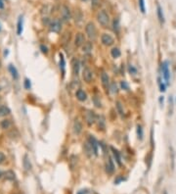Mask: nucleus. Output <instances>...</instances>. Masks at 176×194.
<instances>
[{
	"mask_svg": "<svg viewBox=\"0 0 176 194\" xmlns=\"http://www.w3.org/2000/svg\"><path fill=\"white\" fill-rule=\"evenodd\" d=\"M97 21L101 26L107 28L109 26V23H110V16L105 10H101L97 14Z\"/></svg>",
	"mask_w": 176,
	"mask_h": 194,
	"instance_id": "nucleus-1",
	"label": "nucleus"
},
{
	"mask_svg": "<svg viewBox=\"0 0 176 194\" xmlns=\"http://www.w3.org/2000/svg\"><path fill=\"white\" fill-rule=\"evenodd\" d=\"M85 32H86V35H87V37L90 39V40H92V41L96 40L97 30H96V27H95L94 23L89 22V23L86 25V27H85Z\"/></svg>",
	"mask_w": 176,
	"mask_h": 194,
	"instance_id": "nucleus-2",
	"label": "nucleus"
},
{
	"mask_svg": "<svg viewBox=\"0 0 176 194\" xmlns=\"http://www.w3.org/2000/svg\"><path fill=\"white\" fill-rule=\"evenodd\" d=\"M61 18H62V21L66 22V23L72 19L71 10H69V8L67 5H63L61 7Z\"/></svg>",
	"mask_w": 176,
	"mask_h": 194,
	"instance_id": "nucleus-3",
	"label": "nucleus"
},
{
	"mask_svg": "<svg viewBox=\"0 0 176 194\" xmlns=\"http://www.w3.org/2000/svg\"><path fill=\"white\" fill-rule=\"evenodd\" d=\"M50 30L53 32H60L62 30V23L59 19H53L49 24Z\"/></svg>",
	"mask_w": 176,
	"mask_h": 194,
	"instance_id": "nucleus-4",
	"label": "nucleus"
},
{
	"mask_svg": "<svg viewBox=\"0 0 176 194\" xmlns=\"http://www.w3.org/2000/svg\"><path fill=\"white\" fill-rule=\"evenodd\" d=\"M85 121H86V123H87L88 126H92V125H94V123H96L97 117H96V115H95V113L93 111L88 110L87 112H86L85 113Z\"/></svg>",
	"mask_w": 176,
	"mask_h": 194,
	"instance_id": "nucleus-5",
	"label": "nucleus"
},
{
	"mask_svg": "<svg viewBox=\"0 0 176 194\" xmlns=\"http://www.w3.org/2000/svg\"><path fill=\"white\" fill-rule=\"evenodd\" d=\"M101 41L105 46H111L114 43V39L109 33H103L101 36Z\"/></svg>",
	"mask_w": 176,
	"mask_h": 194,
	"instance_id": "nucleus-6",
	"label": "nucleus"
},
{
	"mask_svg": "<svg viewBox=\"0 0 176 194\" xmlns=\"http://www.w3.org/2000/svg\"><path fill=\"white\" fill-rule=\"evenodd\" d=\"M85 35L82 32H78L74 37V45L76 47H82L83 44L85 43Z\"/></svg>",
	"mask_w": 176,
	"mask_h": 194,
	"instance_id": "nucleus-7",
	"label": "nucleus"
},
{
	"mask_svg": "<svg viewBox=\"0 0 176 194\" xmlns=\"http://www.w3.org/2000/svg\"><path fill=\"white\" fill-rule=\"evenodd\" d=\"M161 72H163V75L165 80L166 83L169 81L170 78V73H169V69H168V62L164 61L163 64H161Z\"/></svg>",
	"mask_w": 176,
	"mask_h": 194,
	"instance_id": "nucleus-8",
	"label": "nucleus"
},
{
	"mask_svg": "<svg viewBox=\"0 0 176 194\" xmlns=\"http://www.w3.org/2000/svg\"><path fill=\"white\" fill-rule=\"evenodd\" d=\"M82 78L85 83H91L92 78H93V73H92V71L89 68H84L82 72Z\"/></svg>",
	"mask_w": 176,
	"mask_h": 194,
	"instance_id": "nucleus-9",
	"label": "nucleus"
},
{
	"mask_svg": "<svg viewBox=\"0 0 176 194\" xmlns=\"http://www.w3.org/2000/svg\"><path fill=\"white\" fill-rule=\"evenodd\" d=\"M101 80H102V85L104 86L105 89H109L110 88V78H109L108 74L106 73H102L101 75Z\"/></svg>",
	"mask_w": 176,
	"mask_h": 194,
	"instance_id": "nucleus-10",
	"label": "nucleus"
},
{
	"mask_svg": "<svg viewBox=\"0 0 176 194\" xmlns=\"http://www.w3.org/2000/svg\"><path fill=\"white\" fill-rule=\"evenodd\" d=\"M74 133L75 134H80L82 131V123L78 119H75L74 122Z\"/></svg>",
	"mask_w": 176,
	"mask_h": 194,
	"instance_id": "nucleus-11",
	"label": "nucleus"
},
{
	"mask_svg": "<svg viewBox=\"0 0 176 194\" xmlns=\"http://www.w3.org/2000/svg\"><path fill=\"white\" fill-rule=\"evenodd\" d=\"M89 142H90L92 148H93L94 155L97 156L98 155V146H99V144H98L97 140L95 139V137L93 135H89Z\"/></svg>",
	"mask_w": 176,
	"mask_h": 194,
	"instance_id": "nucleus-12",
	"label": "nucleus"
},
{
	"mask_svg": "<svg viewBox=\"0 0 176 194\" xmlns=\"http://www.w3.org/2000/svg\"><path fill=\"white\" fill-rule=\"evenodd\" d=\"M83 150H84V152H85L86 156L87 157H91L92 154H94L93 148H92V146H91L90 142L89 141H86L84 144H83Z\"/></svg>",
	"mask_w": 176,
	"mask_h": 194,
	"instance_id": "nucleus-13",
	"label": "nucleus"
},
{
	"mask_svg": "<svg viewBox=\"0 0 176 194\" xmlns=\"http://www.w3.org/2000/svg\"><path fill=\"white\" fill-rule=\"evenodd\" d=\"M75 96L79 101H81V102H84V101L87 99V94H86V92L84 90H82V89H78V90L75 92Z\"/></svg>",
	"mask_w": 176,
	"mask_h": 194,
	"instance_id": "nucleus-14",
	"label": "nucleus"
},
{
	"mask_svg": "<svg viewBox=\"0 0 176 194\" xmlns=\"http://www.w3.org/2000/svg\"><path fill=\"white\" fill-rule=\"evenodd\" d=\"M106 170H107L109 174H113L114 171V162L111 157H109L108 158L107 164H106Z\"/></svg>",
	"mask_w": 176,
	"mask_h": 194,
	"instance_id": "nucleus-15",
	"label": "nucleus"
},
{
	"mask_svg": "<svg viewBox=\"0 0 176 194\" xmlns=\"http://www.w3.org/2000/svg\"><path fill=\"white\" fill-rule=\"evenodd\" d=\"M81 48H82L83 53H85V54H89V53L92 51V49H93V44H92L90 41H87V42H85V43L83 44Z\"/></svg>",
	"mask_w": 176,
	"mask_h": 194,
	"instance_id": "nucleus-16",
	"label": "nucleus"
},
{
	"mask_svg": "<svg viewBox=\"0 0 176 194\" xmlns=\"http://www.w3.org/2000/svg\"><path fill=\"white\" fill-rule=\"evenodd\" d=\"M156 13H158V21L161 22V24H164V15H163V8L160 6V4H158V6H156Z\"/></svg>",
	"mask_w": 176,
	"mask_h": 194,
	"instance_id": "nucleus-17",
	"label": "nucleus"
},
{
	"mask_svg": "<svg viewBox=\"0 0 176 194\" xmlns=\"http://www.w3.org/2000/svg\"><path fill=\"white\" fill-rule=\"evenodd\" d=\"M72 71H74V75H78V72H79V61L77 59H74L72 62Z\"/></svg>",
	"mask_w": 176,
	"mask_h": 194,
	"instance_id": "nucleus-18",
	"label": "nucleus"
},
{
	"mask_svg": "<svg viewBox=\"0 0 176 194\" xmlns=\"http://www.w3.org/2000/svg\"><path fill=\"white\" fill-rule=\"evenodd\" d=\"M111 150L113 151L114 157V159H116V163L119 164V166H121V155H119V152L114 147H111Z\"/></svg>",
	"mask_w": 176,
	"mask_h": 194,
	"instance_id": "nucleus-19",
	"label": "nucleus"
},
{
	"mask_svg": "<svg viewBox=\"0 0 176 194\" xmlns=\"http://www.w3.org/2000/svg\"><path fill=\"white\" fill-rule=\"evenodd\" d=\"M22 32H23V17L20 16L18 20V25H17V33L19 35H21Z\"/></svg>",
	"mask_w": 176,
	"mask_h": 194,
	"instance_id": "nucleus-20",
	"label": "nucleus"
},
{
	"mask_svg": "<svg viewBox=\"0 0 176 194\" xmlns=\"http://www.w3.org/2000/svg\"><path fill=\"white\" fill-rule=\"evenodd\" d=\"M65 67H66L65 58H64V55L62 53H60V69H61V71H62L63 77L65 75Z\"/></svg>",
	"mask_w": 176,
	"mask_h": 194,
	"instance_id": "nucleus-21",
	"label": "nucleus"
},
{
	"mask_svg": "<svg viewBox=\"0 0 176 194\" xmlns=\"http://www.w3.org/2000/svg\"><path fill=\"white\" fill-rule=\"evenodd\" d=\"M10 114V109L7 106H0V117H4Z\"/></svg>",
	"mask_w": 176,
	"mask_h": 194,
	"instance_id": "nucleus-22",
	"label": "nucleus"
},
{
	"mask_svg": "<svg viewBox=\"0 0 176 194\" xmlns=\"http://www.w3.org/2000/svg\"><path fill=\"white\" fill-rule=\"evenodd\" d=\"M9 71L11 73V75H12V77L15 78V80H17V78H18V72H17V69L13 65H9Z\"/></svg>",
	"mask_w": 176,
	"mask_h": 194,
	"instance_id": "nucleus-23",
	"label": "nucleus"
},
{
	"mask_svg": "<svg viewBox=\"0 0 176 194\" xmlns=\"http://www.w3.org/2000/svg\"><path fill=\"white\" fill-rule=\"evenodd\" d=\"M116 109H117V112H119V114L121 115V116H123L124 111H123V106H122V104L119 102V101H116Z\"/></svg>",
	"mask_w": 176,
	"mask_h": 194,
	"instance_id": "nucleus-24",
	"label": "nucleus"
},
{
	"mask_svg": "<svg viewBox=\"0 0 176 194\" xmlns=\"http://www.w3.org/2000/svg\"><path fill=\"white\" fill-rule=\"evenodd\" d=\"M111 54L113 56V58H119L121 56V50L116 48V47H114V48L111 50Z\"/></svg>",
	"mask_w": 176,
	"mask_h": 194,
	"instance_id": "nucleus-25",
	"label": "nucleus"
},
{
	"mask_svg": "<svg viewBox=\"0 0 176 194\" xmlns=\"http://www.w3.org/2000/svg\"><path fill=\"white\" fill-rule=\"evenodd\" d=\"M24 167H25V169H26L27 171H29L30 169H32V166H30V162H29V157H27V155L25 156V158H24Z\"/></svg>",
	"mask_w": 176,
	"mask_h": 194,
	"instance_id": "nucleus-26",
	"label": "nucleus"
},
{
	"mask_svg": "<svg viewBox=\"0 0 176 194\" xmlns=\"http://www.w3.org/2000/svg\"><path fill=\"white\" fill-rule=\"evenodd\" d=\"M5 178L8 179V181H13V179H15V174H14V171H7L6 173H5Z\"/></svg>",
	"mask_w": 176,
	"mask_h": 194,
	"instance_id": "nucleus-27",
	"label": "nucleus"
},
{
	"mask_svg": "<svg viewBox=\"0 0 176 194\" xmlns=\"http://www.w3.org/2000/svg\"><path fill=\"white\" fill-rule=\"evenodd\" d=\"M0 126H1V128L3 129H7L11 126V123L9 120H3L1 123H0Z\"/></svg>",
	"mask_w": 176,
	"mask_h": 194,
	"instance_id": "nucleus-28",
	"label": "nucleus"
},
{
	"mask_svg": "<svg viewBox=\"0 0 176 194\" xmlns=\"http://www.w3.org/2000/svg\"><path fill=\"white\" fill-rule=\"evenodd\" d=\"M139 7H140V10L142 13L146 12V8H145V0H139Z\"/></svg>",
	"mask_w": 176,
	"mask_h": 194,
	"instance_id": "nucleus-29",
	"label": "nucleus"
},
{
	"mask_svg": "<svg viewBox=\"0 0 176 194\" xmlns=\"http://www.w3.org/2000/svg\"><path fill=\"white\" fill-rule=\"evenodd\" d=\"M98 122H99V128H105V119H104V117H99L98 118Z\"/></svg>",
	"mask_w": 176,
	"mask_h": 194,
	"instance_id": "nucleus-30",
	"label": "nucleus"
},
{
	"mask_svg": "<svg viewBox=\"0 0 176 194\" xmlns=\"http://www.w3.org/2000/svg\"><path fill=\"white\" fill-rule=\"evenodd\" d=\"M110 89H111V91L113 92V93H117V86H116V83H111V85H110Z\"/></svg>",
	"mask_w": 176,
	"mask_h": 194,
	"instance_id": "nucleus-31",
	"label": "nucleus"
},
{
	"mask_svg": "<svg viewBox=\"0 0 176 194\" xmlns=\"http://www.w3.org/2000/svg\"><path fill=\"white\" fill-rule=\"evenodd\" d=\"M137 134H138V137H139L140 139L143 138V129H142L141 126H137Z\"/></svg>",
	"mask_w": 176,
	"mask_h": 194,
	"instance_id": "nucleus-32",
	"label": "nucleus"
},
{
	"mask_svg": "<svg viewBox=\"0 0 176 194\" xmlns=\"http://www.w3.org/2000/svg\"><path fill=\"white\" fill-rule=\"evenodd\" d=\"M170 155H171V168L173 169L174 167V158H175V153L174 150L172 148H170Z\"/></svg>",
	"mask_w": 176,
	"mask_h": 194,
	"instance_id": "nucleus-33",
	"label": "nucleus"
},
{
	"mask_svg": "<svg viewBox=\"0 0 176 194\" xmlns=\"http://www.w3.org/2000/svg\"><path fill=\"white\" fill-rule=\"evenodd\" d=\"M119 20L116 19L114 21V30H116V32H117V30H119Z\"/></svg>",
	"mask_w": 176,
	"mask_h": 194,
	"instance_id": "nucleus-34",
	"label": "nucleus"
},
{
	"mask_svg": "<svg viewBox=\"0 0 176 194\" xmlns=\"http://www.w3.org/2000/svg\"><path fill=\"white\" fill-rule=\"evenodd\" d=\"M30 80H27V78H26L25 80V87H26L27 89H29L30 88Z\"/></svg>",
	"mask_w": 176,
	"mask_h": 194,
	"instance_id": "nucleus-35",
	"label": "nucleus"
},
{
	"mask_svg": "<svg viewBox=\"0 0 176 194\" xmlns=\"http://www.w3.org/2000/svg\"><path fill=\"white\" fill-rule=\"evenodd\" d=\"M93 101H94V103H95V105H96V107H101V102H100V100H98V98L95 96L94 98H93Z\"/></svg>",
	"mask_w": 176,
	"mask_h": 194,
	"instance_id": "nucleus-36",
	"label": "nucleus"
},
{
	"mask_svg": "<svg viewBox=\"0 0 176 194\" xmlns=\"http://www.w3.org/2000/svg\"><path fill=\"white\" fill-rule=\"evenodd\" d=\"M121 87L123 88V89H125V90H127L128 89V84L125 83V81H121Z\"/></svg>",
	"mask_w": 176,
	"mask_h": 194,
	"instance_id": "nucleus-37",
	"label": "nucleus"
},
{
	"mask_svg": "<svg viewBox=\"0 0 176 194\" xmlns=\"http://www.w3.org/2000/svg\"><path fill=\"white\" fill-rule=\"evenodd\" d=\"M160 90H161V92H164V91H165V84L160 83Z\"/></svg>",
	"mask_w": 176,
	"mask_h": 194,
	"instance_id": "nucleus-38",
	"label": "nucleus"
},
{
	"mask_svg": "<svg viewBox=\"0 0 176 194\" xmlns=\"http://www.w3.org/2000/svg\"><path fill=\"white\" fill-rule=\"evenodd\" d=\"M5 161V155L3 153H1L0 152V164H1V163H3Z\"/></svg>",
	"mask_w": 176,
	"mask_h": 194,
	"instance_id": "nucleus-39",
	"label": "nucleus"
},
{
	"mask_svg": "<svg viewBox=\"0 0 176 194\" xmlns=\"http://www.w3.org/2000/svg\"><path fill=\"white\" fill-rule=\"evenodd\" d=\"M129 72L131 73V74H136L137 71H136V69L134 68L133 66H130V67H129Z\"/></svg>",
	"mask_w": 176,
	"mask_h": 194,
	"instance_id": "nucleus-40",
	"label": "nucleus"
},
{
	"mask_svg": "<svg viewBox=\"0 0 176 194\" xmlns=\"http://www.w3.org/2000/svg\"><path fill=\"white\" fill-rule=\"evenodd\" d=\"M40 48H41V51H42L43 53H47V52H48V50H47V47H46V46L41 45Z\"/></svg>",
	"mask_w": 176,
	"mask_h": 194,
	"instance_id": "nucleus-41",
	"label": "nucleus"
},
{
	"mask_svg": "<svg viewBox=\"0 0 176 194\" xmlns=\"http://www.w3.org/2000/svg\"><path fill=\"white\" fill-rule=\"evenodd\" d=\"M87 193H88L87 190H80L77 194H87Z\"/></svg>",
	"mask_w": 176,
	"mask_h": 194,
	"instance_id": "nucleus-42",
	"label": "nucleus"
},
{
	"mask_svg": "<svg viewBox=\"0 0 176 194\" xmlns=\"http://www.w3.org/2000/svg\"><path fill=\"white\" fill-rule=\"evenodd\" d=\"M4 7V4H3V1L2 0H0V9H2V8Z\"/></svg>",
	"mask_w": 176,
	"mask_h": 194,
	"instance_id": "nucleus-43",
	"label": "nucleus"
},
{
	"mask_svg": "<svg viewBox=\"0 0 176 194\" xmlns=\"http://www.w3.org/2000/svg\"><path fill=\"white\" fill-rule=\"evenodd\" d=\"M97 2H98V0H92V3H93L94 5H95V4H96V3H97Z\"/></svg>",
	"mask_w": 176,
	"mask_h": 194,
	"instance_id": "nucleus-44",
	"label": "nucleus"
},
{
	"mask_svg": "<svg viewBox=\"0 0 176 194\" xmlns=\"http://www.w3.org/2000/svg\"><path fill=\"white\" fill-rule=\"evenodd\" d=\"M1 176H2V173H1V171H0V178H1Z\"/></svg>",
	"mask_w": 176,
	"mask_h": 194,
	"instance_id": "nucleus-45",
	"label": "nucleus"
},
{
	"mask_svg": "<svg viewBox=\"0 0 176 194\" xmlns=\"http://www.w3.org/2000/svg\"><path fill=\"white\" fill-rule=\"evenodd\" d=\"M83 1H87V0H83Z\"/></svg>",
	"mask_w": 176,
	"mask_h": 194,
	"instance_id": "nucleus-46",
	"label": "nucleus"
}]
</instances>
